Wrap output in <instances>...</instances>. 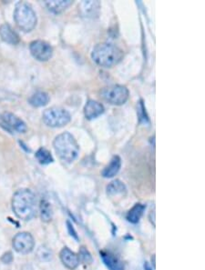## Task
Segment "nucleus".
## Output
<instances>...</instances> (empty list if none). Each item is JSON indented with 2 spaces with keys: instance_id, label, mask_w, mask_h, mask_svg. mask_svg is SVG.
Listing matches in <instances>:
<instances>
[{
  "instance_id": "aec40b11",
  "label": "nucleus",
  "mask_w": 205,
  "mask_h": 270,
  "mask_svg": "<svg viewBox=\"0 0 205 270\" xmlns=\"http://www.w3.org/2000/svg\"><path fill=\"white\" fill-rule=\"evenodd\" d=\"M35 156L41 165H49L54 161L51 153L44 148H40V150L36 152Z\"/></svg>"
},
{
  "instance_id": "423d86ee",
  "label": "nucleus",
  "mask_w": 205,
  "mask_h": 270,
  "mask_svg": "<svg viewBox=\"0 0 205 270\" xmlns=\"http://www.w3.org/2000/svg\"><path fill=\"white\" fill-rule=\"evenodd\" d=\"M100 98L111 105H123L129 100V90L124 86H106L100 90Z\"/></svg>"
},
{
  "instance_id": "20e7f679",
  "label": "nucleus",
  "mask_w": 205,
  "mask_h": 270,
  "mask_svg": "<svg viewBox=\"0 0 205 270\" xmlns=\"http://www.w3.org/2000/svg\"><path fill=\"white\" fill-rule=\"evenodd\" d=\"M14 20L20 30L30 32L37 25V15L33 8L27 2H19L16 6Z\"/></svg>"
},
{
  "instance_id": "b1692460",
  "label": "nucleus",
  "mask_w": 205,
  "mask_h": 270,
  "mask_svg": "<svg viewBox=\"0 0 205 270\" xmlns=\"http://www.w3.org/2000/svg\"><path fill=\"white\" fill-rule=\"evenodd\" d=\"M139 112H141L142 114H139V116H140V122H143V123H145L146 124V121L149 123V118H148V116H147V115H146V111H145V108H144V105H143V102H142V100H140V104H139Z\"/></svg>"
},
{
  "instance_id": "9d476101",
  "label": "nucleus",
  "mask_w": 205,
  "mask_h": 270,
  "mask_svg": "<svg viewBox=\"0 0 205 270\" xmlns=\"http://www.w3.org/2000/svg\"><path fill=\"white\" fill-rule=\"evenodd\" d=\"M81 15L88 18H95L100 14V1H82L80 4Z\"/></svg>"
},
{
  "instance_id": "2eb2a0df",
  "label": "nucleus",
  "mask_w": 205,
  "mask_h": 270,
  "mask_svg": "<svg viewBox=\"0 0 205 270\" xmlns=\"http://www.w3.org/2000/svg\"><path fill=\"white\" fill-rule=\"evenodd\" d=\"M121 166V160L119 156H114L110 163L106 166L104 170H102L101 175L106 178H111L115 176L120 170Z\"/></svg>"
},
{
  "instance_id": "a211bd4d",
  "label": "nucleus",
  "mask_w": 205,
  "mask_h": 270,
  "mask_svg": "<svg viewBox=\"0 0 205 270\" xmlns=\"http://www.w3.org/2000/svg\"><path fill=\"white\" fill-rule=\"evenodd\" d=\"M144 210H145V206L142 204H136L131 210H129L128 214L126 216L127 220L132 224H137L143 215Z\"/></svg>"
},
{
  "instance_id": "bb28decb",
  "label": "nucleus",
  "mask_w": 205,
  "mask_h": 270,
  "mask_svg": "<svg viewBox=\"0 0 205 270\" xmlns=\"http://www.w3.org/2000/svg\"><path fill=\"white\" fill-rule=\"evenodd\" d=\"M144 270H152V268L150 266V264H149L148 262H145V264H144Z\"/></svg>"
},
{
  "instance_id": "6ab92c4d",
  "label": "nucleus",
  "mask_w": 205,
  "mask_h": 270,
  "mask_svg": "<svg viewBox=\"0 0 205 270\" xmlns=\"http://www.w3.org/2000/svg\"><path fill=\"white\" fill-rule=\"evenodd\" d=\"M40 216L44 222H50L52 220V208L50 202L47 200H41L40 205Z\"/></svg>"
},
{
  "instance_id": "f03ea898",
  "label": "nucleus",
  "mask_w": 205,
  "mask_h": 270,
  "mask_svg": "<svg viewBox=\"0 0 205 270\" xmlns=\"http://www.w3.org/2000/svg\"><path fill=\"white\" fill-rule=\"evenodd\" d=\"M91 58L97 65L103 68H112L122 60L123 52L112 44L101 43L93 48Z\"/></svg>"
},
{
  "instance_id": "9b49d317",
  "label": "nucleus",
  "mask_w": 205,
  "mask_h": 270,
  "mask_svg": "<svg viewBox=\"0 0 205 270\" xmlns=\"http://www.w3.org/2000/svg\"><path fill=\"white\" fill-rule=\"evenodd\" d=\"M60 258L62 264L70 270H76L80 264L78 255L68 248H64L60 251Z\"/></svg>"
},
{
  "instance_id": "0eeeda50",
  "label": "nucleus",
  "mask_w": 205,
  "mask_h": 270,
  "mask_svg": "<svg viewBox=\"0 0 205 270\" xmlns=\"http://www.w3.org/2000/svg\"><path fill=\"white\" fill-rule=\"evenodd\" d=\"M0 126L10 133L21 134L25 133L28 130V126L23 120L10 112H5L0 116Z\"/></svg>"
},
{
  "instance_id": "7ed1b4c3",
  "label": "nucleus",
  "mask_w": 205,
  "mask_h": 270,
  "mask_svg": "<svg viewBox=\"0 0 205 270\" xmlns=\"http://www.w3.org/2000/svg\"><path fill=\"white\" fill-rule=\"evenodd\" d=\"M53 146L60 160L67 163L73 162L80 152V146L78 145L75 138L69 132L62 133L56 136L53 142Z\"/></svg>"
},
{
  "instance_id": "393cba45",
  "label": "nucleus",
  "mask_w": 205,
  "mask_h": 270,
  "mask_svg": "<svg viewBox=\"0 0 205 270\" xmlns=\"http://www.w3.org/2000/svg\"><path fill=\"white\" fill-rule=\"evenodd\" d=\"M67 226H68V230H69V233L71 236H73L76 240H79L78 238V234L76 232V230H74V226L70 223V221H67Z\"/></svg>"
},
{
  "instance_id": "5701e85b",
  "label": "nucleus",
  "mask_w": 205,
  "mask_h": 270,
  "mask_svg": "<svg viewBox=\"0 0 205 270\" xmlns=\"http://www.w3.org/2000/svg\"><path fill=\"white\" fill-rule=\"evenodd\" d=\"M38 256L40 260H43V261H49L52 258L51 252L50 250H47L46 248H40L39 252H38Z\"/></svg>"
},
{
  "instance_id": "f3484780",
  "label": "nucleus",
  "mask_w": 205,
  "mask_h": 270,
  "mask_svg": "<svg viewBox=\"0 0 205 270\" xmlns=\"http://www.w3.org/2000/svg\"><path fill=\"white\" fill-rule=\"evenodd\" d=\"M29 102H30V105L36 106V108L48 105V103L50 102V96L46 92L39 91L30 96Z\"/></svg>"
},
{
  "instance_id": "4be33fe9",
  "label": "nucleus",
  "mask_w": 205,
  "mask_h": 270,
  "mask_svg": "<svg viewBox=\"0 0 205 270\" xmlns=\"http://www.w3.org/2000/svg\"><path fill=\"white\" fill-rule=\"evenodd\" d=\"M100 254L104 263L110 270H120V265L114 256H112L110 254H106V253H100Z\"/></svg>"
},
{
  "instance_id": "1a4fd4ad",
  "label": "nucleus",
  "mask_w": 205,
  "mask_h": 270,
  "mask_svg": "<svg viewBox=\"0 0 205 270\" xmlns=\"http://www.w3.org/2000/svg\"><path fill=\"white\" fill-rule=\"evenodd\" d=\"M30 50L31 55L33 56L36 60L42 62L50 60L53 55L52 46L43 40H35L31 42Z\"/></svg>"
},
{
  "instance_id": "39448f33",
  "label": "nucleus",
  "mask_w": 205,
  "mask_h": 270,
  "mask_svg": "<svg viewBox=\"0 0 205 270\" xmlns=\"http://www.w3.org/2000/svg\"><path fill=\"white\" fill-rule=\"evenodd\" d=\"M42 120L46 125L50 128H62L70 122V114L62 108L53 106L44 111Z\"/></svg>"
},
{
  "instance_id": "dca6fc26",
  "label": "nucleus",
  "mask_w": 205,
  "mask_h": 270,
  "mask_svg": "<svg viewBox=\"0 0 205 270\" xmlns=\"http://www.w3.org/2000/svg\"><path fill=\"white\" fill-rule=\"evenodd\" d=\"M73 4L72 0H46L45 5L50 12L60 14Z\"/></svg>"
},
{
  "instance_id": "6e6552de",
  "label": "nucleus",
  "mask_w": 205,
  "mask_h": 270,
  "mask_svg": "<svg viewBox=\"0 0 205 270\" xmlns=\"http://www.w3.org/2000/svg\"><path fill=\"white\" fill-rule=\"evenodd\" d=\"M12 246L18 253L26 255L30 253L34 248L35 240L30 233L21 232L14 236Z\"/></svg>"
},
{
  "instance_id": "a878e982",
  "label": "nucleus",
  "mask_w": 205,
  "mask_h": 270,
  "mask_svg": "<svg viewBox=\"0 0 205 270\" xmlns=\"http://www.w3.org/2000/svg\"><path fill=\"white\" fill-rule=\"evenodd\" d=\"M12 260H13V258H12V254H11L10 252L6 253L5 255L3 256L2 258H1V260H2L4 263H10V262L12 261Z\"/></svg>"
},
{
  "instance_id": "4468645a",
  "label": "nucleus",
  "mask_w": 205,
  "mask_h": 270,
  "mask_svg": "<svg viewBox=\"0 0 205 270\" xmlns=\"http://www.w3.org/2000/svg\"><path fill=\"white\" fill-rule=\"evenodd\" d=\"M0 36L10 45H18L20 43V36L9 24H3L0 26Z\"/></svg>"
},
{
  "instance_id": "f8f14e48",
  "label": "nucleus",
  "mask_w": 205,
  "mask_h": 270,
  "mask_svg": "<svg viewBox=\"0 0 205 270\" xmlns=\"http://www.w3.org/2000/svg\"><path fill=\"white\" fill-rule=\"evenodd\" d=\"M127 194L126 186L120 180H113L107 186V195L110 198H122Z\"/></svg>"
},
{
  "instance_id": "ddd939ff",
  "label": "nucleus",
  "mask_w": 205,
  "mask_h": 270,
  "mask_svg": "<svg viewBox=\"0 0 205 270\" xmlns=\"http://www.w3.org/2000/svg\"><path fill=\"white\" fill-rule=\"evenodd\" d=\"M104 106L95 100H89L84 106V115L87 120L97 118L104 113Z\"/></svg>"
},
{
  "instance_id": "f257e3e1",
  "label": "nucleus",
  "mask_w": 205,
  "mask_h": 270,
  "mask_svg": "<svg viewBox=\"0 0 205 270\" xmlns=\"http://www.w3.org/2000/svg\"><path fill=\"white\" fill-rule=\"evenodd\" d=\"M12 210L20 220L24 221L32 220L38 212V201L35 194L28 188L18 190L12 198Z\"/></svg>"
},
{
  "instance_id": "412c9836",
  "label": "nucleus",
  "mask_w": 205,
  "mask_h": 270,
  "mask_svg": "<svg viewBox=\"0 0 205 270\" xmlns=\"http://www.w3.org/2000/svg\"><path fill=\"white\" fill-rule=\"evenodd\" d=\"M78 258H79V260L81 263L85 264V265H90L92 262H93V258L92 256L90 254V251L89 250L82 246H80V250H79V255H78Z\"/></svg>"
}]
</instances>
